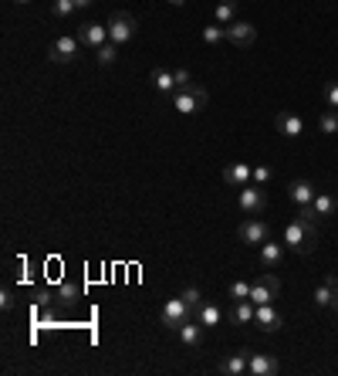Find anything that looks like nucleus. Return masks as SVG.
Wrapping results in <instances>:
<instances>
[{"label": "nucleus", "mask_w": 338, "mask_h": 376, "mask_svg": "<svg viewBox=\"0 0 338 376\" xmlns=\"http://www.w3.org/2000/svg\"><path fill=\"white\" fill-rule=\"evenodd\" d=\"M284 244L297 254H311L315 244H318V220H304V217H295L288 227H284Z\"/></svg>", "instance_id": "1"}, {"label": "nucleus", "mask_w": 338, "mask_h": 376, "mask_svg": "<svg viewBox=\"0 0 338 376\" xmlns=\"http://www.w3.org/2000/svg\"><path fill=\"white\" fill-rule=\"evenodd\" d=\"M207 102H210V92H207V88H200V85H193V88H186V92H176V95H172V109H176V112H183V116L203 112V109H207Z\"/></svg>", "instance_id": "2"}, {"label": "nucleus", "mask_w": 338, "mask_h": 376, "mask_svg": "<svg viewBox=\"0 0 338 376\" xmlns=\"http://www.w3.org/2000/svg\"><path fill=\"white\" fill-rule=\"evenodd\" d=\"M186 319H193V309L183 302V295H176V298H169L166 305H163V312H159V326H166L169 333H176Z\"/></svg>", "instance_id": "3"}, {"label": "nucleus", "mask_w": 338, "mask_h": 376, "mask_svg": "<svg viewBox=\"0 0 338 376\" xmlns=\"http://www.w3.org/2000/svg\"><path fill=\"white\" fill-rule=\"evenodd\" d=\"M278 295H281V282H278V275H271V271H260V275L251 282V302L254 305H267V302H274Z\"/></svg>", "instance_id": "4"}, {"label": "nucleus", "mask_w": 338, "mask_h": 376, "mask_svg": "<svg viewBox=\"0 0 338 376\" xmlns=\"http://www.w3.org/2000/svg\"><path fill=\"white\" fill-rule=\"evenodd\" d=\"M237 204H240V210L247 217H257V213H264V207H267V190L260 183H247V187H240Z\"/></svg>", "instance_id": "5"}, {"label": "nucleus", "mask_w": 338, "mask_h": 376, "mask_svg": "<svg viewBox=\"0 0 338 376\" xmlns=\"http://www.w3.org/2000/svg\"><path fill=\"white\" fill-rule=\"evenodd\" d=\"M135 31H139V24H135V17L126 14V10H115V14L109 17V38L115 44H128L135 38Z\"/></svg>", "instance_id": "6"}, {"label": "nucleus", "mask_w": 338, "mask_h": 376, "mask_svg": "<svg viewBox=\"0 0 338 376\" xmlns=\"http://www.w3.org/2000/svg\"><path fill=\"white\" fill-rule=\"evenodd\" d=\"M78 51H82V41L75 34H61L58 41L51 44V61L54 65H68V61L78 58Z\"/></svg>", "instance_id": "7"}, {"label": "nucleus", "mask_w": 338, "mask_h": 376, "mask_svg": "<svg viewBox=\"0 0 338 376\" xmlns=\"http://www.w3.org/2000/svg\"><path fill=\"white\" fill-rule=\"evenodd\" d=\"M254 326H257L260 333H278V329L284 326V315L274 309V302H267V305H257V312H254Z\"/></svg>", "instance_id": "8"}, {"label": "nucleus", "mask_w": 338, "mask_h": 376, "mask_svg": "<svg viewBox=\"0 0 338 376\" xmlns=\"http://www.w3.org/2000/svg\"><path fill=\"white\" fill-rule=\"evenodd\" d=\"M237 234H240V241H244V244H257V248H260L264 241H271V227H267L264 220H257V217H247V220L240 224V231H237Z\"/></svg>", "instance_id": "9"}, {"label": "nucleus", "mask_w": 338, "mask_h": 376, "mask_svg": "<svg viewBox=\"0 0 338 376\" xmlns=\"http://www.w3.org/2000/svg\"><path fill=\"white\" fill-rule=\"evenodd\" d=\"M78 41H82L84 48H91V51H98L105 41H112V38H109V24H105V28L95 24V21L82 24V28H78Z\"/></svg>", "instance_id": "10"}, {"label": "nucleus", "mask_w": 338, "mask_h": 376, "mask_svg": "<svg viewBox=\"0 0 338 376\" xmlns=\"http://www.w3.org/2000/svg\"><path fill=\"white\" fill-rule=\"evenodd\" d=\"M227 41L234 44V48H251L257 41V31H254V24H247V21H234V24H227Z\"/></svg>", "instance_id": "11"}, {"label": "nucleus", "mask_w": 338, "mask_h": 376, "mask_svg": "<svg viewBox=\"0 0 338 376\" xmlns=\"http://www.w3.org/2000/svg\"><path fill=\"white\" fill-rule=\"evenodd\" d=\"M203 329H207V326H200L196 319H186V322L176 329V335H179V342H183L186 349L196 353V349H203Z\"/></svg>", "instance_id": "12"}, {"label": "nucleus", "mask_w": 338, "mask_h": 376, "mask_svg": "<svg viewBox=\"0 0 338 376\" xmlns=\"http://www.w3.org/2000/svg\"><path fill=\"white\" fill-rule=\"evenodd\" d=\"M247 373L251 376H274V373H281V363H278V356H271V353H251Z\"/></svg>", "instance_id": "13"}, {"label": "nucleus", "mask_w": 338, "mask_h": 376, "mask_svg": "<svg viewBox=\"0 0 338 376\" xmlns=\"http://www.w3.org/2000/svg\"><path fill=\"white\" fill-rule=\"evenodd\" d=\"M247 363H251V349H240V353L223 356L216 370H220L223 376H244V373H247Z\"/></svg>", "instance_id": "14"}, {"label": "nucleus", "mask_w": 338, "mask_h": 376, "mask_svg": "<svg viewBox=\"0 0 338 376\" xmlns=\"http://www.w3.org/2000/svg\"><path fill=\"white\" fill-rule=\"evenodd\" d=\"M281 264H284V244L264 241V244H260V268H264V271H278Z\"/></svg>", "instance_id": "15"}, {"label": "nucleus", "mask_w": 338, "mask_h": 376, "mask_svg": "<svg viewBox=\"0 0 338 376\" xmlns=\"http://www.w3.org/2000/svg\"><path fill=\"white\" fill-rule=\"evenodd\" d=\"M274 125H278V132H281V136H288V139L304 136V119H301V116H295V112H278Z\"/></svg>", "instance_id": "16"}, {"label": "nucleus", "mask_w": 338, "mask_h": 376, "mask_svg": "<svg viewBox=\"0 0 338 376\" xmlns=\"http://www.w3.org/2000/svg\"><path fill=\"white\" fill-rule=\"evenodd\" d=\"M254 312H257V305H254L251 298H240V302H234V309L227 312V319L234 326H254Z\"/></svg>", "instance_id": "17"}, {"label": "nucleus", "mask_w": 338, "mask_h": 376, "mask_svg": "<svg viewBox=\"0 0 338 376\" xmlns=\"http://www.w3.org/2000/svg\"><path fill=\"white\" fill-rule=\"evenodd\" d=\"M254 176V167H247V163H230V167L223 169V183H230V187H247Z\"/></svg>", "instance_id": "18"}, {"label": "nucleus", "mask_w": 338, "mask_h": 376, "mask_svg": "<svg viewBox=\"0 0 338 376\" xmlns=\"http://www.w3.org/2000/svg\"><path fill=\"white\" fill-rule=\"evenodd\" d=\"M315 194H318V190H315L308 180H291V187H288V200L297 204V207L311 204V200H315Z\"/></svg>", "instance_id": "19"}, {"label": "nucleus", "mask_w": 338, "mask_h": 376, "mask_svg": "<svg viewBox=\"0 0 338 376\" xmlns=\"http://www.w3.org/2000/svg\"><path fill=\"white\" fill-rule=\"evenodd\" d=\"M311 207H315V217H318V220H328V217H335L338 197H335V194H315Z\"/></svg>", "instance_id": "20"}, {"label": "nucleus", "mask_w": 338, "mask_h": 376, "mask_svg": "<svg viewBox=\"0 0 338 376\" xmlns=\"http://www.w3.org/2000/svg\"><path fill=\"white\" fill-rule=\"evenodd\" d=\"M193 319H196L200 326H210V329H213V326H220V322H223V312H220V305H213V302H203V305L193 312Z\"/></svg>", "instance_id": "21"}, {"label": "nucleus", "mask_w": 338, "mask_h": 376, "mask_svg": "<svg viewBox=\"0 0 338 376\" xmlns=\"http://www.w3.org/2000/svg\"><path fill=\"white\" fill-rule=\"evenodd\" d=\"M213 21H216V24H223V28H227V24H234V21H237V0H220V3H216V10H213Z\"/></svg>", "instance_id": "22"}, {"label": "nucleus", "mask_w": 338, "mask_h": 376, "mask_svg": "<svg viewBox=\"0 0 338 376\" xmlns=\"http://www.w3.org/2000/svg\"><path fill=\"white\" fill-rule=\"evenodd\" d=\"M153 85H156L159 92H166V95H176V79H172L169 68H156V72H153Z\"/></svg>", "instance_id": "23"}, {"label": "nucleus", "mask_w": 338, "mask_h": 376, "mask_svg": "<svg viewBox=\"0 0 338 376\" xmlns=\"http://www.w3.org/2000/svg\"><path fill=\"white\" fill-rule=\"evenodd\" d=\"M95 54H98V65H102V68H112V65L119 61V44H115V41H105L98 51H95Z\"/></svg>", "instance_id": "24"}, {"label": "nucleus", "mask_w": 338, "mask_h": 376, "mask_svg": "<svg viewBox=\"0 0 338 376\" xmlns=\"http://www.w3.org/2000/svg\"><path fill=\"white\" fill-rule=\"evenodd\" d=\"M318 132L338 136V109H325V112L318 116Z\"/></svg>", "instance_id": "25"}, {"label": "nucleus", "mask_w": 338, "mask_h": 376, "mask_svg": "<svg viewBox=\"0 0 338 376\" xmlns=\"http://www.w3.org/2000/svg\"><path fill=\"white\" fill-rule=\"evenodd\" d=\"M203 41L210 44H223L227 41V28H223V24H216V21H213V24H207V28H203Z\"/></svg>", "instance_id": "26"}, {"label": "nucleus", "mask_w": 338, "mask_h": 376, "mask_svg": "<svg viewBox=\"0 0 338 376\" xmlns=\"http://www.w3.org/2000/svg\"><path fill=\"white\" fill-rule=\"evenodd\" d=\"M78 7H75V0H51V17H58V21H65V17H71Z\"/></svg>", "instance_id": "27"}, {"label": "nucleus", "mask_w": 338, "mask_h": 376, "mask_svg": "<svg viewBox=\"0 0 338 376\" xmlns=\"http://www.w3.org/2000/svg\"><path fill=\"white\" fill-rule=\"evenodd\" d=\"M183 302H186V305H190V309L196 312V309L203 305V292H200L196 285H186V289H183Z\"/></svg>", "instance_id": "28"}, {"label": "nucleus", "mask_w": 338, "mask_h": 376, "mask_svg": "<svg viewBox=\"0 0 338 376\" xmlns=\"http://www.w3.org/2000/svg\"><path fill=\"white\" fill-rule=\"evenodd\" d=\"M172 79H176V92H186V88H193V75H190L186 68H172Z\"/></svg>", "instance_id": "29"}, {"label": "nucleus", "mask_w": 338, "mask_h": 376, "mask_svg": "<svg viewBox=\"0 0 338 376\" xmlns=\"http://www.w3.org/2000/svg\"><path fill=\"white\" fill-rule=\"evenodd\" d=\"M230 298H234V302H240V298H251V282L237 278V282L230 285Z\"/></svg>", "instance_id": "30"}, {"label": "nucleus", "mask_w": 338, "mask_h": 376, "mask_svg": "<svg viewBox=\"0 0 338 376\" xmlns=\"http://www.w3.org/2000/svg\"><path fill=\"white\" fill-rule=\"evenodd\" d=\"M271 180H274V169H271V167H254L251 183H260V187H267Z\"/></svg>", "instance_id": "31"}, {"label": "nucleus", "mask_w": 338, "mask_h": 376, "mask_svg": "<svg viewBox=\"0 0 338 376\" xmlns=\"http://www.w3.org/2000/svg\"><path fill=\"white\" fill-rule=\"evenodd\" d=\"M325 102H328V109H338V82H332L325 88Z\"/></svg>", "instance_id": "32"}, {"label": "nucleus", "mask_w": 338, "mask_h": 376, "mask_svg": "<svg viewBox=\"0 0 338 376\" xmlns=\"http://www.w3.org/2000/svg\"><path fill=\"white\" fill-rule=\"evenodd\" d=\"M91 3H95V0H75V7H78V10H84V7H91Z\"/></svg>", "instance_id": "33"}, {"label": "nucleus", "mask_w": 338, "mask_h": 376, "mask_svg": "<svg viewBox=\"0 0 338 376\" xmlns=\"http://www.w3.org/2000/svg\"><path fill=\"white\" fill-rule=\"evenodd\" d=\"M332 312H335V319H338V289H335V302H332Z\"/></svg>", "instance_id": "34"}, {"label": "nucleus", "mask_w": 338, "mask_h": 376, "mask_svg": "<svg viewBox=\"0 0 338 376\" xmlns=\"http://www.w3.org/2000/svg\"><path fill=\"white\" fill-rule=\"evenodd\" d=\"M169 3H172V7H183V3H186V0H169Z\"/></svg>", "instance_id": "35"}, {"label": "nucleus", "mask_w": 338, "mask_h": 376, "mask_svg": "<svg viewBox=\"0 0 338 376\" xmlns=\"http://www.w3.org/2000/svg\"><path fill=\"white\" fill-rule=\"evenodd\" d=\"M17 3H31V0H17Z\"/></svg>", "instance_id": "36"}]
</instances>
